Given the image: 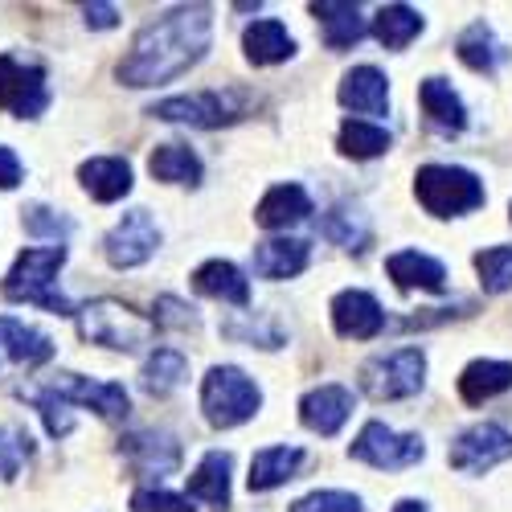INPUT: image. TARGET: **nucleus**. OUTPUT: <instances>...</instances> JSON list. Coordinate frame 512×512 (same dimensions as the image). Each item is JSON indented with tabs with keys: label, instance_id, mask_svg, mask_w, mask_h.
<instances>
[{
	"label": "nucleus",
	"instance_id": "nucleus-25",
	"mask_svg": "<svg viewBox=\"0 0 512 512\" xmlns=\"http://www.w3.org/2000/svg\"><path fill=\"white\" fill-rule=\"evenodd\" d=\"M304 463V451L300 447H263L259 455L250 459V476H246V488L250 492H271L279 484H287Z\"/></svg>",
	"mask_w": 512,
	"mask_h": 512
},
{
	"label": "nucleus",
	"instance_id": "nucleus-5",
	"mask_svg": "<svg viewBox=\"0 0 512 512\" xmlns=\"http://www.w3.org/2000/svg\"><path fill=\"white\" fill-rule=\"evenodd\" d=\"M263 406V390L254 386V377H246L238 365H213L201 381V410L209 418V426L230 431L259 414Z\"/></svg>",
	"mask_w": 512,
	"mask_h": 512
},
{
	"label": "nucleus",
	"instance_id": "nucleus-36",
	"mask_svg": "<svg viewBox=\"0 0 512 512\" xmlns=\"http://www.w3.org/2000/svg\"><path fill=\"white\" fill-rule=\"evenodd\" d=\"M21 226H25L33 238H50V242H58V246H62V238L70 234V218H66V213H58V209H50V205H29V209H21Z\"/></svg>",
	"mask_w": 512,
	"mask_h": 512
},
{
	"label": "nucleus",
	"instance_id": "nucleus-15",
	"mask_svg": "<svg viewBox=\"0 0 512 512\" xmlns=\"http://www.w3.org/2000/svg\"><path fill=\"white\" fill-rule=\"evenodd\" d=\"M349 414H353V394L345 386H336V381L316 386L300 398V422L312 435H324V439H332L340 426L349 422Z\"/></svg>",
	"mask_w": 512,
	"mask_h": 512
},
{
	"label": "nucleus",
	"instance_id": "nucleus-14",
	"mask_svg": "<svg viewBox=\"0 0 512 512\" xmlns=\"http://www.w3.org/2000/svg\"><path fill=\"white\" fill-rule=\"evenodd\" d=\"M123 459L136 467L140 476H173L177 467H181V443L173 435H164V431H140V435H127L119 443Z\"/></svg>",
	"mask_w": 512,
	"mask_h": 512
},
{
	"label": "nucleus",
	"instance_id": "nucleus-44",
	"mask_svg": "<svg viewBox=\"0 0 512 512\" xmlns=\"http://www.w3.org/2000/svg\"><path fill=\"white\" fill-rule=\"evenodd\" d=\"M82 13H87V25H91V29H111V25L119 21V9H115V5H87Z\"/></svg>",
	"mask_w": 512,
	"mask_h": 512
},
{
	"label": "nucleus",
	"instance_id": "nucleus-27",
	"mask_svg": "<svg viewBox=\"0 0 512 512\" xmlns=\"http://www.w3.org/2000/svg\"><path fill=\"white\" fill-rule=\"evenodd\" d=\"M312 13L324 21L328 50H349L365 37V17L349 0H320V5H312Z\"/></svg>",
	"mask_w": 512,
	"mask_h": 512
},
{
	"label": "nucleus",
	"instance_id": "nucleus-1",
	"mask_svg": "<svg viewBox=\"0 0 512 512\" xmlns=\"http://www.w3.org/2000/svg\"><path fill=\"white\" fill-rule=\"evenodd\" d=\"M213 41V13L205 5H185L156 17L144 25L132 41V50L119 62V82L123 87H164L177 82L185 70H193Z\"/></svg>",
	"mask_w": 512,
	"mask_h": 512
},
{
	"label": "nucleus",
	"instance_id": "nucleus-22",
	"mask_svg": "<svg viewBox=\"0 0 512 512\" xmlns=\"http://www.w3.org/2000/svg\"><path fill=\"white\" fill-rule=\"evenodd\" d=\"M312 218V197L300 189V185H275L259 209H254V222H259L263 230H287L295 222Z\"/></svg>",
	"mask_w": 512,
	"mask_h": 512
},
{
	"label": "nucleus",
	"instance_id": "nucleus-16",
	"mask_svg": "<svg viewBox=\"0 0 512 512\" xmlns=\"http://www.w3.org/2000/svg\"><path fill=\"white\" fill-rule=\"evenodd\" d=\"M340 107H349L357 115H386L390 111V78L377 66H353L340 78Z\"/></svg>",
	"mask_w": 512,
	"mask_h": 512
},
{
	"label": "nucleus",
	"instance_id": "nucleus-32",
	"mask_svg": "<svg viewBox=\"0 0 512 512\" xmlns=\"http://www.w3.org/2000/svg\"><path fill=\"white\" fill-rule=\"evenodd\" d=\"M418 33H422V13L410 5H386L373 17V37L386 50H406Z\"/></svg>",
	"mask_w": 512,
	"mask_h": 512
},
{
	"label": "nucleus",
	"instance_id": "nucleus-17",
	"mask_svg": "<svg viewBox=\"0 0 512 512\" xmlns=\"http://www.w3.org/2000/svg\"><path fill=\"white\" fill-rule=\"evenodd\" d=\"M312 259V246L304 238H271L254 246V275L263 279H295Z\"/></svg>",
	"mask_w": 512,
	"mask_h": 512
},
{
	"label": "nucleus",
	"instance_id": "nucleus-21",
	"mask_svg": "<svg viewBox=\"0 0 512 512\" xmlns=\"http://www.w3.org/2000/svg\"><path fill=\"white\" fill-rule=\"evenodd\" d=\"M386 271L398 287H418V291H443L447 287V267L439 259H431V254H422V250H398L386 259Z\"/></svg>",
	"mask_w": 512,
	"mask_h": 512
},
{
	"label": "nucleus",
	"instance_id": "nucleus-35",
	"mask_svg": "<svg viewBox=\"0 0 512 512\" xmlns=\"http://www.w3.org/2000/svg\"><path fill=\"white\" fill-rule=\"evenodd\" d=\"M320 230H324V238H328V242H336V246H349V250H361V242L369 238L365 222L357 218L353 209H332L328 218L320 222Z\"/></svg>",
	"mask_w": 512,
	"mask_h": 512
},
{
	"label": "nucleus",
	"instance_id": "nucleus-20",
	"mask_svg": "<svg viewBox=\"0 0 512 512\" xmlns=\"http://www.w3.org/2000/svg\"><path fill=\"white\" fill-rule=\"evenodd\" d=\"M193 287L201 295H209V300H222V304H234V308H246L250 304V283L246 275L226 263V259H209L193 271Z\"/></svg>",
	"mask_w": 512,
	"mask_h": 512
},
{
	"label": "nucleus",
	"instance_id": "nucleus-28",
	"mask_svg": "<svg viewBox=\"0 0 512 512\" xmlns=\"http://www.w3.org/2000/svg\"><path fill=\"white\" fill-rule=\"evenodd\" d=\"M455 54H459L463 66H472V70H480V74H492L500 62H508V46L492 33V25H484V21H476L472 29L459 33Z\"/></svg>",
	"mask_w": 512,
	"mask_h": 512
},
{
	"label": "nucleus",
	"instance_id": "nucleus-31",
	"mask_svg": "<svg viewBox=\"0 0 512 512\" xmlns=\"http://www.w3.org/2000/svg\"><path fill=\"white\" fill-rule=\"evenodd\" d=\"M185 377H189L185 353H177V349H156V353L144 361V369H140V386H144L152 398H164V394H173Z\"/></svg>",
	"mask_w": 512,
	"mask_h": 512
},
{
	"label": "nucleus",
	"instance_id": "nucleus-33",
	"mask_svg": "<svg viewBox=\"0 0 512 512\" xmlns=\"http://www.w3.org/2000/svg\"><path fill=\"white\" fill-rule=\"evenodd\" d=\"M336 148L345 156H353V160H373L381 152H390V132L377 127V123H365V119H345L340 123Z\"/></svg>",
	"mask_w": 512,
	"mask_h": 512
},
{
	"label": "nucleus",
	"instance_id": "nucleus-10",
	"mask_svg": "<svg viewBox=\"0 0 512 512\" xmlns=\"http://www.w3.org/2000/svg\"><path fill=\"white\" fill-rule=\"evenodd\" d=\"M447 459L463 476H484V472H492L496 463L512 459V435L504 431L500 422H476L451 443Z\"/></svg>",
	"mask_w": 512,
	"mask_h": 512
},
{
	"label": "nucleus",
	"instance_id": "nucleus-8",
	"mask_svg": "<svg viewBox=\"0 0 512 512\" xmlns=\"http://www.w3.org/2000/svg\"><path fill=\"white\" fill-rule=\"evenodd\" d=\"M353 459L377 467V472H402V467H414L426 455V443L418 435H398L386 422H365L361 435L349 447Z\"/></svg>",
	"mask_w": 512,
	"mask_h": 512
},
{
	"label": "nucleus",
	"instance_id": "nucleus-13",
	"mask_svg": "<svg viewBox=\"0 0 512 512\" xmlns=\"http://www.w3.org/2000/svg\"><path fill=\"white\" fill-rule=\"evenodd\" d=\"M328 312H332L336 336H345V340H373L381 328H386V312H381L377 295H369L361 287L340 291Z\"/></svg>",
	"mask_w": 512,
	"mask_h": 512
},
{
	"label": "nucleus",
	"instance_id": "nucleus-42",
	"mask_svg": "<svg viewBox=\"0 0 512 512\" xmlns=\"http://www.w3.org/2000/svg\"><path fill=\"white\" fill-rule=\"evenodd\" d=\"M226 336H234V340H259V349H279V345H283V332L271 328L267 320H250V324L230 320V324H226Z\"/></svg>",
	"mask_w": 512,
	"mask_h": 512
},
{
	"label": "nucleus",
	"instance_id": "nucleus-38",
	"mask_svg": "<svg viewBox=\"0 0 512 512\" xmlns=\"http://www.w3.org/2000/svg\"><path fill=\"white\" fill-rule=\"evenodd\" d=\"M291 512H361V496L340 492V488H324V492H308L291 504Z\"/></svg>",
	"mask_w": 512,
	"mask_h": 512
},
{
	"label": "nucleus",
	"instance_id": "nucleus-11",
	"mask_svg": "<svg viewBox=\"0 0 512 512\" xmlns=\"http://www.w3.org/2000/svg\"><path fill=\"white\" fill-rule=\"evenodd\" d=\"M160 246V226L152 222L148 209H132L123 213V222L103 238V254L107 263L119 267V271H132V267H144Z\"/></svg>",
	"mask_w": 512,
	"mask_h": 512
},
{
	"label": "nucleus",
	"instance_id": "nucleus-40",
	"mask_svg": "<svg viewBox=\"0 0 512 512\" xmlns=\"http://www.w3.org/2000/svg\"><path fill=\"white\" fill-rule=\"evenodd\" d=\"M152 324H160V328H197L201 324V316H197V308H189L185 300H173V295H160L156 300V316H152Z\"/></svg>",
	"mask_w": 512,
	"mask_h": 512
},
{
	"label": "nucleus",
	"instance_id": "nucleus-23",
	"mask_svg": "<svg viewBox=\"0 0 512 512\" xmlns=\"http://www.w3.org/2000/svg\"><path fill=\"white\" fill-rule=\"evenodd\" d=\"M504 390H512V365L508 361H488L484 357V361H472L459 373V398L467 406H484Z\"/></svg>",
	"mask_w": 512,
	"mask_h": 512
},
{
	"label": "nucleus",
	"instance_id": "nucleus-43",
	"mask_svg": "<svg viewBox=\"0 0 512 512\" xmlns=\"http://www.w3.org/2000/svg\"><path fill=\"white\" fill-rule=\"evenodd\" d=\"M21 185V160L13 148L0 144V189H17Z\"/></svg>",
	"mask_w": 512,
	"mask_h": 512
},
{
	"label": "nucleus",
	"instance_id": "nucleus-19",
	"mask_svg": "<svg viewBox=\"0 0 512 512\" xmlns=\"http://www.w3.org/2000/svg\"><path fill=\"white\" fill-rule=\"evenodd\" d=\"M242 50H246V58H250L254 66H279V62H287V58L295 54V37L287 33L283 21L263 17V21L246 25V33H242Z\"/></svg>",
	"mask_w": 512,
	"mask_h": 512
},
{
	"label": "nucleus",
	"instance_id": "nucleus-6",
	"mask_svg": "<svg viewBox=\"0 0 512 512\" xmlns=\"http://www.w3.org/2000/svg\"><path fill=\"white\" fill-rule=\"evenodd\" d=\"M426 381V353L422 349H394L361 365V390L377 402L414 398Z\"/></svg>",
	"mask_w": 512,
	"mask_h": 512
},
{
	"label": "nucleus",
	"instance_id": "nucleus-9",
	"mask_svg": "<svg viewBox=\"0 0 512 512\" xmlns=\"http://www.w3.org/2000/svg\"><path fill=\"white\" fill-rule=\"evenodd\" d=\"M46 107H50L46 70L13 54H0V111H9L17 119H37Z\"/></svg>",
	"mask_w": 512,
	"mask_h": 512
},
{
	"label": "nucleus",
	"instance_id": "nucleus-41",
	"mask_svg": "<svg viewBox=\"0 0 512 512\" xmlns=\"http://www.w3.org/2000/svg\"><path fill=\"white\" fill-rule=\"evenodd\" d=\"M25 455H29V435L25 431H0V476L13 480L21 472Z\"/></svg>",
	"mask_w": 512,
	"mask_h": 512
},
{
	"label": "nucleus",
	"instance_id": "nucleus-30",
	"mask_svg": "<svg viewBox=\"0 0 512 512\" xmlns=\"http://www.w3.org/2000/svg\"><path fill=\"white\" fill-rule=\"evenodd\" d=\"M148 168L156 181L168 185H201V156L189 144H156L148 156Z\"/></svg>",
	"mask_w": 512,
	"mask_h": 512
},
{
	"label": "nucleus",
	"instance_id": "nucleus-4",
	"mask_svg": "<svg viewBox=\"0 0 512 512\" xmlns=\"http://www.w3.org/2000/svg\"><path fill=\"white\" fill-rule=\"evenodd\" d=\"M74 316H78L82 340L115 349V353H140L144 345H152V332H156L148 316H140L136 308H127L119 300H95L87 308H78Z\"/></svg>",
	"mask_w": 512,
	"mask_h": 512
},
{
	"label": "nucleus",
	"instance_id": "nucleus-29",
	"mask_svg": "<svg viewBox=\"0 0 512 512\" xmlns=\"http://www.w3.org/2000/svg\"><path fill=\"white\" fill-rule=\"evenodd\" d=\"M418 103L435 127H443V132H463L467 111H463V99L455 95V87L447 78H426L418 87Z\"/></svg>",
	"mask_w": 512,
	"mask_h": 512
},
{
	"label": "nucleus",
	"instance_id": "nucleus-12",
	"mask_svg": "<svg viewBox=\"0 0 512 512\" xmlns=\"http://www.w3.org/2000/svg\"><path fill=\"white\" fill-rule=\"evenodd\" d=\"M50 390L66 398L70 406H91L99 418H111V422L127 418V410H132V398H127L119 381H91L82 373H58Z\"/></svg>",
	"mask_w": 512,
	"mask_h": 512
},
{
	"label": "nucleus",
	"instance_id": "nucleus-45",
	"mask_svg": "<svg viewBox=\"0 0 512 512\" xmlns=\"http://www.w3.org/2000/svg\"><path fill=\"white\" fill-rule=\"evenodd\" d=\"M394 512H426V504L422 500H398Z\"/></svg>",
	"mask_w": 512,
	"mask_h": 512
},
{
	"label": "nucleus",
	"instance_id": "nucleus-2",
	"mask_svg": "<svg viewBox=\"0 0 512 512\" xmlns=\"http://www.w3.org/2000/svg\"><path fill=\"white\" fill-rule=\"evenodd\" d=\"M66 267V246H33L13 263L5 275V300L13 304H37L54 316H74V304L58 291V275Z\"/></svg>",
	"mask_w": 512,
	"mask_h": 512
},
{
	"label": "nucleus",
	"instance_id": "nucleus-46",
	"mask_svg": "<svg viewBox=\"0 0 512 512\" xmlns=\"http://www.w3.org/2000/svg\"><path fill=\"white\" fill-rule=\"evenodd\" d=\"M508 218H512V205H508Z\"/></svg>",
	"mask_w": 512,
	"mask_h": 512
},
{
	"label": "nucleus",
	"instance_id": "nucleus-24",
	"mask_svg": "<svg viewBox=\"0 0 512 512\" xmlns=\"http://www.w3.org/2000/svg\"><path fill=\"white\" fill-rule=\"evenodd\" d=\"M230 467H234V459L226 451H209L197 463V472L189 476V496L205 500L209 508H218V512H226L230 508Z\"/></svg>",
	"mask_w": 512,
	"mask_h": 512
},
{
	"label": "nucleus",
	"instance_id": "nucleus-3",
	"mask_svg": "<svg viewBox=\"0 0 512 512\" xmlns=\"http://www.w3.org/2000/svg\"><path fill=\"white\" fill-rule=\"evenodd\" d=\"M414 197L431 218H459L484 205V181L459 164H422L414 177Z\"/></svg>",
	"mask_w": 512,
	"mask_h": 512
},
{
	"label": "nucleus",
	"instance_id": "nucleus-26",
	"mask_svg": "<svg viewBox=\"0 0 512 512\" xmlns=\"http://www.w3.org/2000/svg\"><path fill=\"white\" fill-rule=\"evenodd\" d=\"M0 345H5V353L17 365H25V369L46 365L54 357V340L46 332H37V328L13 320V316H0Z\"/></svg>",
	"mask_w": 512,
	"mask_h": 512
},
{
	"label": "nucleus",
	"instance_id": "nucleus-39",
	"mask_svg": "<svg viewBox=\"0 0 512 512\" xmlns=\"http://www.w3.org/2000/svg\"><path fill=\"white\" fill-rule=\"evenodd\" d=\"M132 512H197L185 496H173L164 488H140L132 492Z\"/></svg>",
	"mask_w": 512,
	"mask_h": 512
},
{
	"label": "nucleus",
	"instance_id": "nucleus-18",
	"mask_svg": "<svg viewBox=\"0 0 512 512\" xmlns=\"http://www.w3.org/2000/svg\"><path fill=\"white\" fill-rule=\"evenodd\" d=\"M78 181L95 201L111 205V201L132 193V164H127L123 156H95V160H87L78 168Z\"/></svg>",
	"mask_w": 512,
	"mask_h": 512
},
{
	"label": "nucleus",
	"instance_id": "nucleus-34",
	"mask_svg": "<svg viewBox=\"0 0 512 512\" xmlns=\"http://www.w3.org/2000/svg\"><path fill=\"white\" fill-rule=\"evenodd\" d=\"M476 275H480V287L500 295L512 287V246H488L476 254Z\"/></svg>",
	"mask_w": 512,
	"mask_h": 512
},
{
	"label": "nucleus",
	"instance_id": "nucleus-37",
	"mask_svg": "<svg viewBox=\"0 0 512 512\" xmlns=\"http://www.w3.org/2000/svg\"><path fill=\"white\" fill-rule=\"evenodd\" d=\"M33 406L41 410V422H46V431H50L54 439H62V435L74 431V406H70L66 398H58L54 390L33 394Z\"/></svg>",
	"mask_w": 512,
	"mask_h": 512
},
{
	"label": "nucleus",
	"instance_id": "nucleus-7",
	"mask_svg": "<svg viewBox=\"0 0 512 512\" xmlns=\"http://www.w3.org/2000/svg\"><path fill=\"white\" fill-rule=\"evenodd\" d=\"M152 119L164 123H189V127H222L242 119V95L238 91H197V95H177L160 99L148 107Z\"/></svg>",
	"mask_w": 512,
	"mask_h": 512
}]
</instances>
